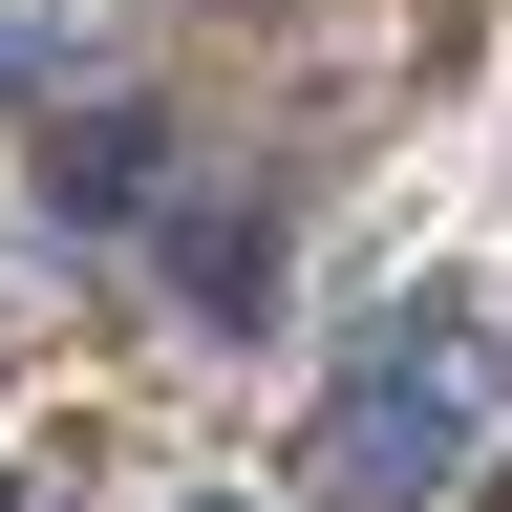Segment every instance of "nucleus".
<instances>
[{
    "label": "nucleus",
    "mask_w": 512,
    "mask_h": 512,
    "mask_svg": "<svg viewBox=\"0 0 512 512\" xmlns=\"http://www.w3.org/2000/svg\"><path fill=\"white\" fill-rule=\"evenodd\" d=\"M470 427H491V320L470 299H406L342 363V406L299 427V491L320 512H448V491H470Z\"/></svg>",
    "instance_id": "nucleus-1"
}]
</instances>
